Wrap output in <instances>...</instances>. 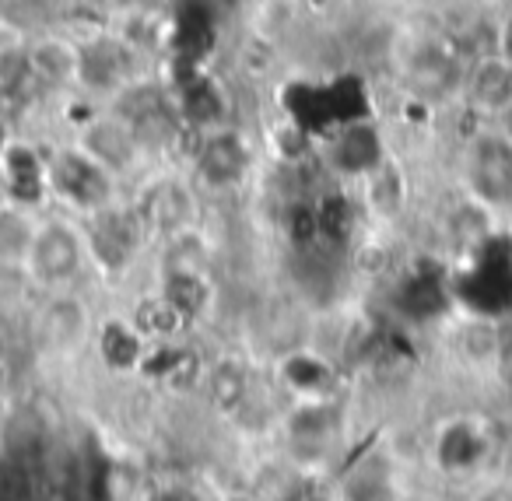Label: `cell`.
Listing matches in <instances>:
<instances>
[{
    "label": "cell",
    "mask_w": 512,
    "mask_h": 501,
    "mask_svg": "<svg viewBox=\"0 0 512 501\" xmlns=\"http://www.w3.org/2000/svg\"><path fill=\"white\" fill-rule=\"evenodd\" d=\"M64 137H74V141H78L81 148L95 158V162L106 165V169L113 172L123 186L137 183L144 172L155 169L151 158L144 155V148L137 144L134 130H130L116 113H109L106 106L95 109L81 127H74L71 134H64Z\"/></svg>",
    "instance_id": "cell-10"
},
{
    "label": "cell",
    "mask_w": 512,
    "mask_h": 501,
    "mask_svg": "<svg viewBox=\"0 0 512 501\" xmlns=\"http://www.w3.org/2000/svg\"><path fill=\"white\" fill-rule=\"evenodd\" d=\"M155 288L190 326L207 319V312L214 309V295H218L211 274L193 267H158Z\"/></svg>",
    "instance_id": "cell-14"
},
{
    "label": "cell",
    "mask_w": 512,
    "mask_h": 501,
    "mask_svg": "<svg viewBox=\"0 0 512 501\" xmlns=\"http://www.w3.org/2000/svg\"><path fill=\"white\" fill-rule=\"evenodd\" d=\"M18 134H22V130H18V123H15V120H11V116H8V113H4V109H0V151L8 148V144H11V141H15V137H18Z\"/></svg>",
    "instance_id": "cell-21"
},
{
    "label": "cell",
    "mask_w": 512,
    "mask_h": 501,
    "mask_svg": "<svg viewBox=\"0 0 512 501\" xmlns=\"http://www.w3.org/2000/svg\"><path fill=\"white\" fill-rule=\"evenodd\" d=\"M509 235H512V218H509Z\"/></svg>",
    "instance_id": "cell-23"
},
{
    "label": "cell",
    "mask_w": 512,
    "mask_h": 501,
    "mask_svg": "<svg viewBox=\"0 0 512 501\" xmlns=\"http://www.w3.org/2000/svg\"><path fill=\"white\" fill-rule=\"evenodd\" d=\"M491 50H498L512 64V4L505 11H498V18L491 22Z\"/></svg>",
    "instance_id": "cell-20"
},
{
    "label": "cell",
    "mask_w": 512,
    "mask_h": 501,
    "mask_svg": "<svg viewBox=\"0 0 512 501\" xmlns=\"http://www.w3.org/2000/svg\"><path fill=\"white\" fill-rule=\"evenodd\" d=\"M95 351H99L102 365L116 375H127V372H141L144 368V358H148L151 344L134 323L130 316H109L99 323L95 330Z\"/></svg>",
    "instance_id": "cell-15"
},
{
    "label": "cell",
    "mask_w": 512,
    "mask_h": 501,
    "mask_svg": "<svg viewBox=\"0 0 512 501\" xmlns=\"http://www.w3.org/2000/svg\"><path fill=\"white\" fill-rule=\"evenodd\" d=\"M355 190H358V200H362V207H365V218L390 225V221L404 218V211L411 207V197H414L411 169H407L404 158L393 151V155L386 158L376 172H369V176L355 186Z\"/></svg>",
    "instance_id": "cell-13"
},
{
    "label": "cell",
    "mask_w": 512,
    "mask_h": 501,
    "mask_svg": "<svg viewBox=\"0 0 512 501\" xmlns=\"http://www.w3.org/2000/svg\"><path fill=\"white\" fill-rule=\"evenodd\" d=\"M46 155H50V197L60 211L85 218L92 211H102L106 204L120 200L123 183L106 169L102 162H95L74 137H57L46 141Z\"/></svg>",
    "instance_id": "cell-5"
},
{
    "label": "cell",
    "mask_w": 512,
    "mask_h": 501,
    "mask_svg": "<svg viewBox=\"0 0 512 501\" xmlns=\"http://www.w3.org/2000/svg\"><path fill=\"white\" fill-rule=\"evenodd\" d=\"M151 71L155 67L144 57H137L106 25L78 32V88L74 92L88 95L99 106H109L123 88Z\"/></svg>",
    "instance_id": "cell-6"
},
{
    "label": "cell",
    "mask_w": 512,
    "mask_h": 501,
    "mask_svg": "<svg viewBox=\"0 0 512 501\" xmlns=\"http://www.w3.org/2000/svg\"><path fill=\"white\" fill-rule=\"evenodd\" d=\"M470 53H460V43L446 32H397L386 64L397 74L400 95L425 102L428 109H449L460 102L463 67Z\"/></svg>",
    "instance_id": "cell-1"
},
{
    "label": "cell",
    "mask_w": 512,
    "mask_h": 501,
    "mask_svg": "<svg viewBox=\"0 0 512 501\" xmlns=\"http://www.w3.org/2000/svg\"><path fill=\"white\" fill-rule=\"evenodd\" d=\"M295 4H299L302 25H327L341 15L344 0H295Z\"/></svg>",
    "instance_id": "cell-19"
},
{
    "label": "cell",
    "mask_w": 512,
    "mask_h": 501,
    "mask_svg": "<svg viewBox=\"0 0 512 501\" xmlns=\"http://www.w3.org/2000/svg\"><path fill=\"white\" fill-rule=\"evenodd\" d=\"M264 144L253 134L246 120L225 123V127L214 130H197V141H193V155L186 162V176L193 179L200 193H239L260 172V158H264Z\"/></svg>",
    "instance_id": "cell-3"
},
{
    "label": "cell",
    "mask_w": 512,
    "mask_h": 501,
    "mask_svg": "<svg viewBox=\"0 0 512 501\" xmlns=\"http://www.w3.org/2000/svg\"><path fill=\"white\" fill-rule=\"evenodd\" d=\"M78 221L81 232H85L92 267H99L102 274H127L144 256V249L155 242L141 211H137L127 193L120 200H113V204H106L102 211H92Z\"/></svg>",
    "instance_id": "cell-7"
},
{
    "label": "cell",
    "mask_w": 512,
    "mask_h": 501,
    "mask_svg": "<svg viewBox=\"0 0 512 501\" xmlns=\"http://www.w3.org/2000/svg\"><path fill=\"white\" fill-rule=\"evenodd\" d=\"M505 127H509V130H512V116H509V120H505Z\"/></svg>",
    "instance_id": "cell-22"
},
{
    "label": "cell",
    "mask_w": 512,
    "mask_h": 501,
    "mask_svg": "<svg viewBox=\"0 0 512 501\" xmlns=\"http://www.w3.org/2000/svg\"><path fill=\"white\" fill-rule=\"evenodd\" d=\"M456 186L498 221L512 218V130L470 123L456 141Z\"/></svg>",
    "instance_id": "cell-2"
},
{
    "label": "cell",
    "mask_w": 512,
    "mask_h": 501,
    "mask_svg": "<svg viewBox=\"0 0 512 501\" xmlns=\"http://www.w3.org/2000/svg\"><path fill=\"white\" fill-rule=\"evenodd\" d=\"M0 200L18 204L25 211H43L50 197V155L46 144L32 134H18L0 151Z\"/></svg>",
    "instance_id": "cell-11"
},
{
    "label": "cell",
    "mask_w": 512,
    "mask_h": 501,
    "mask_svg": "<svg viewBox=\"0 0 512 501\" xmlns=\"http://www.w3.org/2000/svg\"><path fill=\"white\" fill-rule=\"evenodd\" d=\"M127 316L148 337V344H172V340H186V333H190V323L158 295V288L137 295Z\"/></svg>",
    "instance_id": "cell-16"
},
{
    "label": "cell",
    "mask_w": 512,
    "mask_h": 501,
    "mask_svg": "<svg viewBox=\"0 0 512 501\" xmlns=\"http://www.w3.org/2000/svg\"><path fill=\"white\" fill-rule=\"evenodd\" d=\"M29 64L36 81L57 99L78 88V32L46 29L29 36Z\"/></svg>",
    "instance_id": "cell-12"
},
{
    "label": "cell",
    "mask_w": 512,
    "mask_h": 501,
    "mask_svg": "<svg viewBox=\"0 0 512 501\" xmlns=\"http://www.w3.org/2000/svg\"><path fill=\"white\" fill-rule=\"evenodd\" d=\"M32 232H36V211L0 200V267L22 270Z\"/></svg>",
    "instance_id": "cell-17"
},
{
    "label": "cell",
    "mask_w": 512,
    "mask_h": 501,
    "mask_svg": "<svg viewBox=\"0 0 512 501\" xmlns=\"http://www.w3.org/2000/svg\"><path fill=\"white\" fill-rule=\"evenodd\" d=\"M134 4H155V0H71L74 22H81L78 32L109 25L116 15H123V11L134 8Z\"/></svg>",
    "instance_id": "cell-18"
},
{
    "label": "cell",
    "mask_w": 512,
    "mask_h": 501,
    "mask_svg": "<svg viewBox=\"0 0 512 501\" xmlns=\"http://www.w3.org/2000/svg\"><path fill=\"white\" fill-rule=\"evenodd\" d=\"M316 151H320V162L330 172V179L358 186L397 151V144H393L390 127L376 113H365L323 134L316 141Z\"/></svg>",
    "instance_id": "cell-8"
},
{
    "label": "cell",
    "mask_w": 512,
    "mask_h": 501,
    "mask_svg": "<svg viewBox=\"0 0 512 501\" xmlns=\"http://www.w3.org/2000/svg\"><path fill=\"white\" fill-rule=\"evenodd\" d=\"M88 267H92V256H88L85 232H81V221L74 214L60 211L36 218L22 277H29L39 291L53 295V291H78Z\"/></svg>",
    "instance_id": "cell-4"
},
{
    "label": "cell",
    "mask_w": 512,
    "mask_h": 501,
    "mask_svg": "<svg viewBox=\"0 0 512 501\" xmlns=\"http://www.w3.org/2000/svg\"><path fill=\"white\" fill-rule=\"evenodd\" d=\"M460 113L470 123H505L512 116V64L498 50L470 53L460 85Z\"/></svg>",
    "instance_id": "cell-9"
}]
</instances>
